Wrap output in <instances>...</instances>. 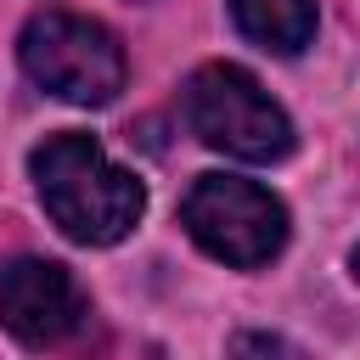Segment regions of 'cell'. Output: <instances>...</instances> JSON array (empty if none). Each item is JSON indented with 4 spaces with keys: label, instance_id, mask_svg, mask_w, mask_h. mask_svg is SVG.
<instances>
[{
    "label": "cell",
    "instance_id": "6",
    "mask_svg": "<svg viewBox=\"0 0 360 360\" xmlns=\"http://www.w3.org/2000/svg\"><path fill=\"white\" fill-rule=\"evenodd\" d=\"M231 17L253 45L276 56H298L315 34V0H231Z\"/></svg>",
    "mask_w": 360,
    "mask_h": 360
},
{
    "label": "cell",
    "instance_id": "1",
    "mask_svg": "<svg viewBox=\"0 0 360 360\" xmlns=\"http://www.w3.org/2000/svg\"><path fill=\"white\" fill-rule=\"evenodd\" d=\"M34 191L45 202V214L62 225V236L84 242V248H112L124 242L141 214H146V191L129 169H118L90 135L62 129L45 135L28 158Z\"/></svg>",
    "mask_w": 360,
    "mask_h": 360
},
{
    "label": "cell",
    "instance_id": "4",
    "mask_svg": "<svg viewBox=\"0 0 360 360\" xmlns=\"http://www.w3.org/2000/svg\"><path fill=\"white\" fill-rule=\"evenodd\" d=\"M180 225L191 231V242L236 270L270 264L287 242V208L281 197H270L253 180L236 174H197V186L180 202Z\"/></svg>",
    "mask_w": 360,
    "mask_h": 360
},
{
    "label": "cell",
    "instance_id": "5",
    "mask_svg": "<svg viewBox=\"0 0 360 360\" xmlns=\"http://www.w3.org/2000/svg\"><path fill=\"white\" fill-rule=\"evenodd\" d=\"M90 304L68 264L56 259H11L0 264V321L28 349H56L84 326Z\"/></svg>",
    "mask_w": 360,
    "mask_h": 360
},
{
    "label": "cell",
    "instance_id": "3",
    "mask_svg": "<svg viewBox=\"0 0 360 360\" xmlns=\"http://www.w3.org/2000/svg\"><path fill=\"white\" fill-rule=\"evenodd\" d=\"M17 56L28 68V79L73 107H107L124 90V51L118 39L73 11H39L28 17Z\"/></svg>",
    "mask_w": 360,
    "mask_h": 360
},
{
    "label": "cell",
    "instance_id": "2",
    "mask_svg": "<svg viewBox=\"0 0 360 360\" xmlns=\"http://www.w3.org/2000/svg\"><path fill=\"white\" fill-rule=\"evenodd\" d=\"M186 124L202 146L242 158V163H276L292 152L287 112L264 96V84L236 62H208L186 84Z\"/></svg>",
    "mask_w": 360,
    "mask_h": 360
},
{
    "label": "cell",
    "instance_id": "7",
    "mask_svg": "<svg viewBox=\"0 0 360 360\" xmlns=\"http://www.w3.org/2000/svg\"><path fill=\"white\" fill-rule=\"evenodd\" d=\"M231 360H298V349L287 338H276V332H236Z\"/></svg>",
    "mask_w": 360,
    "mask_h": 360
},
{
    "label": "cell",
    "instance_id": "8",
    "mask_svg": "<svg viewBox=\"0 0 360 360\" xmlns=\"http://www.w3.org/2000/svg\"><path fill=\"white\" fill-rule=\"evenodd\" d=\"M349 270H354V281H360V248H354V259H349Z\"/></svg>",
    "mask_w": 360,
    "mask_h": 360
}]
</instances>
